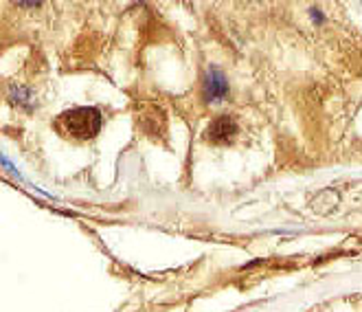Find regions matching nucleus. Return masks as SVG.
I'll return each mask as SVG.
<instances>
[{"label": "nucleus", "instance_id": "obj_1", "mask_svg": "<svg viewBox=\"0 0 362 312\" xmlns=\"http://www.w3.org/2000/svg\"><path fill=\"white\" fill-rule=\"evenodd\" d=\"M57 132L77 141L93 139L101 130V112L97 108H73L62 112L55 121Z\"/></svg>", "mask_w": 362, "mask_h": 312}, {"label": "nucleus", "instance_id": "obj_2", "mask_svg": "<svg viewBox=\"0 0 362 312\" xmlns=\"http://www.w3.org/2000/svg\"><path fill=\"white\" fill-rule=\"evenodd\" d=\"M235 137H238V121L228 115H220L218 119H213L206 128V139L216 145H226Z\"/></svg>", "mask_w": 362, "mask_h": 312}, {"label": "nucleus", "instance_id": "obj_3", "mask_svg": "<svg viewBox=\"0 0 362 312\" xmlns=\"http://www.w3.org/2000/svg\"><path fill=\"white\" fill-rule=\"evenodd\" d=\"M226 95H228V81L224 73H220L218 69H211L202 79V97L206 101H220Z\"/></svg>", "mask_w": 362, "mask_h": 312}]
</instances>
